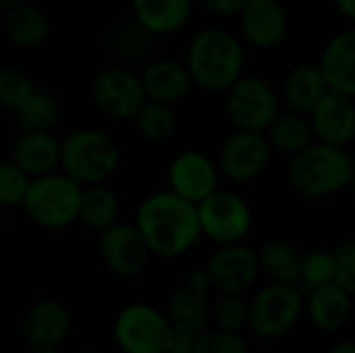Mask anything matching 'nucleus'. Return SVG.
Wrapping results in <instances>:
<instances>
[{"label": "nucleus", "mask_w": 355, "mask_h": 353, "mask_svg": "<svg viewBox=\"0 0 355 353\" xmlns=\"http://www.w3.org/2000/svg\"><path fill=\"white\" fill-rule=\"evenodd\" d=\"M133 225L150 254L158 258H179L193 250L202 237L196 204L171 189L148 196L137 206Z\"/></svg>", "instance_id": "nucleus-1"}, {"label": "nucleus", "mask_w": 355, "mask_h": 353, "mask_svg": "<svg viewBox=\"0 0 355 353\" xmlns=\"http://www.w3.org/2000/svg\"><path fill=\"white\" fill-rule=\"evenodd\" d=\"M185 67L193 85L200 89L225 92L243 75L245 52L239 37L229 29L206 27L191 37Z\"/></svg>", "instance_id": "nucleus-2"}, {"label": "nucleus", "mask_w": 355, "mask_h": 353, "mask_svg": "<svg viewBox=\"0 0 355 353\" xmlns=\"http://www.w3.org/2000/svg\"><path fill=\"white\" fill-rule=\"evenodd\" d=\"M291 158L289 185L304 198L318 200L341 193L354 179V160L341 146L312 141Z\"/></svg>", "instance_id": "nucleus-3"}, {"label": "nucleus", "mask_w": 355, "mask_h": 353, "mask_svg": "<svg viewBox=\"0 0 355 353\" xmlns=\"http://www.w3.org/2000/svg\"><path fill=\"white\" fill-rule=\"evenodd\" d=\"M119 164V144L102 129H75L60 139L58 169L81 187L106 183Z\"/></svg>", "instance_id": "nucleus-4"}, {"label": "nucleus", "mask_w": 355, "mask_h": 353, "mask_svg": "<svg viewBox=\"0 0 355 353\" xmlns=\"http://www.w3.org/2000/svg\"><path fill=\"white\" fill-rule=\"evenodd\" d=\"M81 185L60 171L31 177L21 202L27 218L42 229H67L77 221Z\"/></svg>", "instance_id": "nucleus-5"}, {"label": "nucleus", "mask_w": 355, "mask_h": 353, "mask_svg": "<svg viewBox=\"0 0 355 353\" xmlns=\"http://www.w3.org/2000/svg\"><path fill=\"white\" fill-rule=\"evenodd\" d=\"M304 314L300 285L270 283L248 302V329L260 339L285 337Z\"/></svg>", "instance_id": "nucleus-6"}, {"label": "nucleus", "mask_w": 355, "mask_h": 353, "mask_svg": "<svg viewBox=\"0 0 355 353\" xmlns=\"http://www.w3.org/2000/svg\"><path fill=\"white\" fill-rule=\"evenodd\" d=\"M227 117L239 131L264 133L279 114V96L260 75H241L227 89Z\"/></svg>", "instance_id": "nucleus-7"}, {"label": "nucleus", "mask_w": 355, "mask_h": 353, "mask_svg": "<svg viewBox=\"0 0 355 353\" xmlns=\"http://www.w3.org/2000/svg\"><path fill=\"white\" fill-rule=\"evenodd\" d=\"M196 210L202 237L218 246L239 243L252 229V210L239 193L214 189L196 204Z\"/></svg>", "instance_id": "nucleus-8"}, {"label": "nucleus", "mask_w": 355, "mask_h": 353, "mask_svg": "<svg viewBox=\"0 0 355 353\" xmlns=\"http://www.w3.org/2000/svg\"><path fill=\"white\" fill-rule=\"evenodd\" d=\"M171 335L166 316L148 304L125 306L112 325V337L123 353H162Z\"/></svg>", "instance_id": "nucleus-9"}, {"label": "nucleus", "mask_w": 355, "mask_h": 353, "mask_svg": "<svg viewBox=\"0 0 355 353\" xmlns=\"http://www.w3.org/2000/svg\"><path fill=\"white\" fill-rule=\"evenodd\" d=\"M89 94L96 108L114 121H131L148 100L139 75L123 67L102 69L94 77Z\"/></svg>", "instance_id": "nucleus-10"}, {"label": "nucleus", "mask_w": 355, "mask_h": 353, "mask_svg": "<svg viewBox=\"0 0 355 353\" xmlns=\"http://www.w3.org/2000/svg\"><path fill=\"white\" fill-rule=\"evenodd\" d=\"M272 148L264 133L235 131L231 133L218 152V173L235 183H248L258 179L270 162Z\"/></svg>", "instance_id": "nucleus-11"}, {"label": "nucleus", "mask_w": 355, "mask_h": 353, "mask_svg": "<svg viewBox=\"0 0 355 353\" xmlns=\"http://www.w3.org/2000/svg\"><path fill=\"white\" fill-rule=\"evenodd\" d=\"M98 235L100 258L112 275L131 279L146 270L152 254L135 225L114 223Z\"/></svg>", "instance_id": "nucleus-12"}, {"label": "nucleus", "mask_w": 355, "mask_h": 353, "mask_svg": "<svg viewBox=\"0 0 355 353\" xmlns=\"http://www.w3.org/2000/svg\"><path fill=\"white\" fill-rule=\"evenodd\" d=\"M210 277V291L223 293H243L250 289L258 275V256L252 248L239 243L220 246L206 264Z\"/></svg>", "instance_id": "nucleus-13"}, {"label": "nucleus", "mask_w": 355, "mask_h": 353, "mask_svg": "<svg viewBox=\"0 0 355 353\" xmlns=\"http://www.w3.org/2000/svg\"><path fill=\"white\" fill-rule=\"evenodd\" d=\"M168 187L179 198L200 204L218 189V166L198 150L177 154L168 164Z\"/></svg>", "instance_id": "nucleus-14"}, {"label": "nucleus", "mask_w": 355, "mask_h": 353, "mask_svg": "<svg viewBox=\"0 0 355 353\" xmlns=\"http://www.w3.org/2000/svg\"><path fill=\"white\" fill-rule=\"evenodd\" d=\"M243 40L260 50L277 48L289 31V17L281 0H248L239 10Z\"/></svg>", "instance_id": "nucleus-15"}, {"label": "nucleus", "mask_w": 355, "mask_h": 353, "mask_svg": "<svg viewBox=\"0 0 355 353\" xmlns=\"http://www.w3.org/2000/svg\"><path fill=\"white\" fill-rule=\"evenodd\" d=\"M308 121L318 141L347 148L355 137L354 96L327 92L308 114Z\"/></svg>", "instance_id": "nucleus-16"}, {"label": "nucleus", "mask_w": 355, "mask_h": 353, "mask_svg": "<svg viewBox=\"0 0 355 353\" xmlns=\"http://www.w3.org/2000/svg\"><path fill=\"white\" fill-rule=\"evenodd\" d=\"M71 312L56 300L35 302L21 320V335L31 347H58L71 333Z\"/></svg>", "instance_id": "nucleus-17"}, {"label": "nucleus", "mask_w": 355, "mask_h": 353, "mask_svg": "<svg viewBox=\"0 0 355 353\" xmlns=\"http://www.w3.org/2000/svg\"><path fill=\"white\" fill-rule=\"evenodd\" d=\"M320 77L329 92L355 96V31L343 29L329 40L318 60Z\"/></svg>", "instance_id": "nucleus-18"}, {"label": "nucleus", "mask_w": 355, "mask_h": 353, "mask_svg": "<svg viewBox=\"0 0 355 353\" xmlns=\"http://www.w3.org/2000/svg\"><path fill=\"white\" fill-rule=\"evenodd\" d=\"M139 81L148 100L171 104V106L187 98L189 92L193 89V81L189 77L185 62L171 60V58H158L146 64L139 75Z\"/></svg>", "instance_id": "nucleus-19"}, {"label": "nucleus", "mask_w": 355, "mask_h": 353, "mask_svg": "<svg viewBox=\"0 0 355 353\" xmlns=\"http://www.w3.org/2000/svg\"><path fill=\"white\" fill-rule=\"evenodd\" d=\"M304 310L308 312L312 325L322 333L341 331L352 318V293L335 283L312 287L308 300H304Z\"/></svg>", "instance_id": "nucleus-20"}, {"label": "nucleus", "mask_w": 355, "mask_h": 353, "mask_svg": "<svg viewBox=\"0 0 355 353\" xmlns=\"http://www.w3.org/2000/svg\"><path fill=\"white\" fill-rule=\"evenodd\" d=\"M60 141L50 131H21L10 150V160L29 177L58 171Z\"/></svg>", "instance_id": "nucleus-21"}, {"label": "nucleus", "mask_w": 355, "mask_h": 353, "mask_svg": "<svg viewBox=\"0 0 355 353\" xmlns=\"http://www.w3.org/2000/svg\"><path fill=\"white\" fill-rule=\"evenodd\" d=\"M135 23L152 35H168L185 27L191 17V0H131Z\"/></svg>", "instance_id": "nucleus-22"}, {"label": "nucleus", "mask_w": 355, "mask_h": 353, "mask_svg": "<svg viewBox=\"0 0 355 353\" xmlns=\"http://www.w3.org/2000/svg\"><path fill=\"white\" fill-rule=\"evenodd\" d=\"M2 27L6 37L19 48H37L50 35V19L33 2L8 6Z\"/></svg>", "instance_id": "nucleus-23"}, {"label": "nucleus", "mask_w": 355, "mask_h": 353, "mask_svg": "<svg viewBox=\"0 0 355 353\" xmlns=\"http://www.w3.org/2000/svg\"><path fill=\"white\" fill-rule=\"evenodd\" d=\"M119 216H121V200L106 183L81 187L79 208H77L79 223L100 233L106 227L119 223Z\"/></svg>", "instance_id": "nucleus-24"}, {"label": "nucleus", "mask_w": 355, "mask_h": 353, "mask_svg": "<svg viewBox=\"0 0 355 353\" xmlns=\"http://www.w3.org/2000/svg\"><path fill=\"white\" fill-rule=\"evenodd\" d=\"M327 92L329 89L316 64L295 67L283 83V100L289 106V110L306 117L312 112V108L320 102V98Z\"/></svg>", "instance_id": "nucleus-25"}, {"label": "nucleus", "mask_w": 355, "mask_h": 353, "mask_svg": "<svg viewBox=\"0 0 355 353\" xmlns=\"http://www.w3.org/2000/svg\"><path fill=\"white\" fill-rule=\"evenodd\" d=\"M171 329H179L185 333H200L202 329L208 327L210 320V304L206 300V293H198L193 289L179 287L166 304L164 312Z\"/></svg>", "instance_id": "nucleus-26"}, {"label": "nucleus", "mask_w": 355, "mask_h": 353, "mask_svg": "<svg viewBox=\"0 0 355 353\" xmlns=\"http://www.w3.org/2000/svg\"><path fill=\"white\" fill-rule=\"evenodd\" d=\"M264 137L268 139L272 150L285 156H295L314 141V131L306 114L289 110L285 114L279 112L275 117V121L266 127Z\"/></svg>", "instance_id": "nucleus-27"}, {"label": "nucleus", "mask_w": 355, "mask_h": 353, "mask_svg": "<svg viewBox=\"0 0 355 353\" xmlns=\"http://www.w3.org/2000/svg\"><path fill=\"white\" fill-rule=\"evenodd\" d=\"M258 256V268L270 279V283L281 285H300V266L302 254L295 246L275 239L262 246Z\"/></svg>", "instance_id": "nucleus-28"}, {"label": "nucleus", "mask_w": 355, "mask_h": 353, "mask_svg": "<svg viewBox=\"0 0 355 353\" xmlns=\"http://www.w3.org/2000/svg\"><path fill=\"white\" fill-rule=\"evenodd\" d=\"M131 121L139 137L154 144L171 139L177 129V117L173 112V106L154 100H146Z\"/></svg>", "instance_id": "nucleus-29"}, {"label": "nucleus", "mask_w": 355, "mask_h": 353, "mask_svg": "<svg viewBox=\"0 0 355 353\" xmlns=\"http://www.w3.org/2000/svg\"><path fill=\"white\" fill-rule=\"evenodd\" d=\"M17 123L23 127V131H50L60 117V104L58 98L48 89H37L27 100L23 108L15 112Z\"/></svg>", "instance_id": "nucleus-30"}, {"label": "nucleus", "mask_w": 355, "mask_h": 353, "mask_svg": "<svg viewBox=\"0 0 355 353\" xmlns=\"http://www.w3.org/2000/svg\"><path fill=\"white\" fill-rule=\"evenodd\" d=\"M35 83L31 75L19 67L6 64L0 67V108L17 112L27 104V100L35 92Z\"/></svg>", "instance_id": "nucleus-31"}, {"label": "nucleus", "mask_w": 355, "mask_h": 353, "mask_svg": "<svg viewBox=\"0 0 355 353\" xmlns=\"http://www.w3.org/2000/svg\"><path fill=\"white\" fill-rule=\"evenodd\" d=\"M210 320L214 322V329L241 333L248 327V302L241 293H223L210 306Z\"/></svg>", "instance_id": "nucleus-32"}, {"label": "nucleus", "mask_w": 355, "mask_h": 353, "mask_svg": "<svg viewBox=\"0 0 355 353\" xmlns=\"http://www.w3.org/2000/svg\"><path fill=\"white\" fill-rule=\"evenodd\" d=\"M333 279H335L333 252H329V250H310V252L302 254L300 285H306L308 289H312V287L333 283Z\"/></svg>", "instance_id": "nucleus-33"}, {"label": "nucleus", "mask_w": 355, "mask_h": 353, "mask_svg": "<svg viewBox=\"0 0 355 353\" xmlns=\"http://www.w3.org/2000/svg\"><path fill=\"white\" fill-rule=\"evenodd\" d=\"M191 353H250V347L241 333H229L206 327L196 333Z\"/></svg>", "instance_id": "nucleus-34"}, {"label": "nucleus", "mask_w": 355, "mask_h": 353, "mask_svg": "<svg viewBox=\"0 0 355 353\" xmlns=\"http://www.w3.org/2000/svg\"><path fill=\"white\" fill-rule=\"evenodd\" d=\"M31 177L25 175L12 160H0V206H21Z\"/></svg>", "instance_id": "nucleus-35"}, {"label": "nucleus", "mask_w": 355, "mask_h": 353, "mask_svg": "<svg viewBox=\"0 0 355 353\" xmlns=\"http://www.w3.org/2000/svg\"><path fill=\"white\" fill-rule=\"evenodd\" d=\"M335 260V279L333 283L343 287L345 291H355V241L345 239L333 250Z\"/></svg>", "instance_id": "nucleus-36"}, {"label": "nucleus", "mask_w": 355, "mask_h": 353, "mask_svg": "<svg viewBox=\"0 0 355 353\" xmlns=\"http://www.w3.org/2000/svg\"><path fill=\"white\" fill-rule=\"evenodd\" d=\"M204 8H208L214 15L220 17H231V15H239V10L245 6L248 0H200Z\"/></svg>", "instance_id": "nucleus-37"}, {"label": "nucleus", "mask_w": 355, "mask_h": 353, "mask_svg": "<svg viewBox=\"0 0 355 353\" xmlns=\"http://www.w3.org/2000/svg\"><path fill=\"white\" fill-rule=\"evenodd\" d=\"M193 337L196 335H191V333H185V331H179V329H171V335H168L164 352L191 353V350H193Z\"/></svg>", "instance_id": "nucleus-38"}, {"label": "nucleus", "mask_w": 355, "mask_h": 353, "mask_svg": "<svg viewBox=\"0 0 355 353\" xmlns=\"http://www.w3.org/2000/svg\"><path fill=\"white\" fill-rule=\"evenodd\" d=\"M185 285H187L189 289L198 291V293H208V291H210V277H208L206 268H196V270H191Z\"/></svg>", "instance_id": "nucleus-39"}, {"label": "nucleus", "mask_w": 355, "mask_h": 353, "mask_svg": "<svg viewBox=\"0 0 355 353\" xmlns=\"http://www.w3.org/2000/svg\"><path fill=\"white\" fill-rule=\"evenodd\" d=\"M335 6L345 19H355V0H335Z\"/></svg>", "instance_id": "nucleus-40"}, {"label": "nucleus", "mask_w": 355, "mask_h": 353, "mask_svg": "<svg viewBox=\"0 0 355 353\" xmlns=\"http://www.w3.org/2000/svg\"><path fill=\"white\" fill-rule=\"evenodd\" d=\"M329 353H355L354 341H349V339H343V341L335 343V345L331 347V352Z\"/></svg>", "instance_id": "nucleus-41"}, {"label": "nucleus", "mask_w": 355, "mask_h": 353, "mask_svg": "<svg viewBox=\"0 0 355 353\" xmlns=\"http://www.w3.org/2000/svg\"><path fill=\"white\" fill-rule=\"evenodd\" d=\"M29 353H60L56 347H31Z\"/></svg>", "instance_id": "nucleus-42"}, {"label": "nucleus", "mask_w": 355, "mask_h": 353, "mask_svg": "<svg viewBox=\"0 0 355 353\" xmlns=\"http://www.w3.org/2000/svg\"><path fill=\"white\" fill-rule=\"evenodd\" d=\"M6 6H15V4H23V2H31V0H2Z\"/></svg>", "instance_id": "nucleus-43"}, {"label": "nucleus", "mask_w": 355, "mask_h": 353, "mask_svg": "<svg viewBox=\"0 0 355 353\" xmlns=\"http://www.w3.org/2000/svg\"><path fill=\"white\" fill-rule=\"evenodd\" d=\"M6 8H8V6L0 0V23H2V19H4V15H6Z\"/></svg>", "instance_id": "nucleus-44"}, {"label": "nucleus", "mask_w": 355, "mask_h": 353, "mask_svg": "<svg viewBox=\"0 0 355 353\" xmlns=\"http://www.w3.org/2000/svg\"><path fill=\"white\" fill-rule=\"evenodd\" d=\"M79 353H100V352H79Z\"/></svg>", "instance_id": "nucleus-45"}, {"label": "nucleus", "mask_w": 355, "mask_h": 353, "mask_svg": "<svg viewBox=\"0 0 355 353\" xmlns=\"http://www.w3.org/2000/svg\"><path fill=\"white\" fill-rule=\"evenodd\" d=\"M0 121H2V108H0Z\"/></svg>", "instance_id": "nucleus-46"}, {"label": "nucleus", "mask_w": 355, "mask_h": 353, "mask_svg": "<svg viewBox=\"0 0 355 353\" xmlns=\"http://www.w3.org/2000/svg\"><path fill=\"white\" fill-rule=\"evenodd\" d=\"M162 353H171V352H162Z\"/></svg>", "instance_id": "nucleus-47"}]
</instances>
